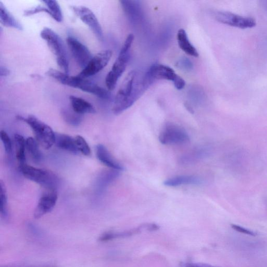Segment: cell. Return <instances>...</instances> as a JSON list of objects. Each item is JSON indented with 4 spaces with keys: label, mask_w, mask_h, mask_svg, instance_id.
I'll return each instance as SVG.
<instances>
[{
    "label": "cell",
    "mask_w": 267,
    "mask_h": 267,
    "mask_svg": "<svg viewBox=\"0 0 267 267\" xmlns=\"http://www.w3.org/2000/svg\"><path fill=\"white\" fill-rule=\"evenodd\" d=\"M18 119L26 122L30 126L35 136L36 140L46 149L51 148L56 142V133L49 125L34 115H29L27 118L19 116Z\"/></svg>",
    "instance_id": "3"
},
{
    "label": "cell",
    "mask_w": 267,
    "mask_h": 267,
    "mask_svg": "<svg viewBox=\"0 0 267 267\" xmlns=\"http://www.w3.org/2000/svg\"><path fill=\"white\" fill-rule=\"evenodd\" d=\"M77 77L76 88L81 91L93 94L103 99H109L111 93L103 87L99 86L96 83L91 81L87 78H82Z\"/></svg>",
    "instance_id": "13"
},
{
    "label": "cell",
    "mask_w": 267,
    "mask_h": 267,
    "mask_svg": "<svg viewBox=\"0 0 267 267\" xmlns=\"http://www.w3.org/2000/svg\"><path fill=\"white\" fill-rule=\"evenodd\" d=\"M40 12H45L50 15V12L48 9L41 6H38L34 8L26 10L24 12V15L29 16Z\"/></svg>",
    "instance_id": "31"
},
{
    "label": "cell",
    "mask_w": 267,
    "mask_h": 267,
    "mask_svg": "<svg viewBox=\"0 0 267 267\" xmlns=\"http://www.w3.org/2000/svg\"><path fill=\"white\" fill-rule=\"evenodd\" d=\"M185 107L187 109V110L191 113L192 114H193L194 113V111L193 109V108L191 107V106L188 103H186L185 105Z\"/></svg>",
    "instance_id": "37"
},
{
    "label": "cell",
    "mask_w": 267,
    "mask_h": 267,
    "mask_svg": "<svg viewBox=\"0 0 267 267\" xmlns=\"http://www.w3.org/2000/svg\"><path fill=\"white\" fill-rule=\"evenodd\" d=\"M52 52L56 57L58 65L66 74L69 73V61L68 54L61 38L52 29L44 28L40 33Z\"/></svg>",
    "instance_id": "2"
},
{
    "label": "cell",
    "mask_w": 267,
    "mask_h": 267,
    "mask_svg": "<svg viewBox=\"0 0 267 267\" xmlns=\"http://www.w3.org/2000/svg\"><path fill=\"white\" fill-rule=\"evenodd\" d=\"M160 142L163 145L183 144L189 142L188 134L180 126L173 123H166L160 132Z\"/></svg>",
    "instance_id": "5"
},
{
    "label": "cell",
    "mask_w": 267,
    "mask_h": 267,
    "mask_svg": "<svg viewBox=\"0 0 267 267\" xmlns=\"http://www.w3.org/2000/svg\"><path fill=\"white\" fill-rule=\"evenodd\" d=\"M71 8L79 19L90 27L97 37L100 40L103 41L104 39L103 29L93 12L89 8L83 6H73Z\"/></svg>",
    "instance_id": "8"
},
{
    "label": "cell",
    "mask_w": 267,
    "mask_h": 267,
    "mask_svg": "<svg viewBox=\"0 0 267 267\" xmlns=\"http://www.w3.org/2000/svg\"><path fill=\"white\" fill-rule=\"evenodd\" d=\"M70 100L72 109L79 114H95L96 112L94 107L85 99L71 96Z\"/></svg>",
    "instance_id": "18"
},
{
    "label": "cell",
    "mask_w": 267,
    "mask_h": 267,
    "mask_svg": "<svg viewBox=\"0 0 267 267\" xmlns=\"http://www.w3.org/2000/svg\"><path fill=\"white\" fill-rule=\"evenodd\" d=\"M2 141L3 143L6 154L8 157L10 158L12 155V143L8 134L4 130H2L0 133Z\"/></svg>",
    "instance_id": "28"
},
{
    "label": "cell",
    "mask_w": 267,
    "mask_h": 267,
    "mask_svg": "<svg viewBox=\"0 0 267 267\" xmlns=\"http://www.w3.org/2000/svg\"><path fill=\"white\" fill-rule=\"evenodd\" d=\"M75 139L79 152L83 155L90 156L91 148L86 140L79 136H77Z\"/></svg>",
    "instance_id": "27"
},
{
    "label": "cell",
    "mask_w": 267,
    "mask_h": 267,
    "mask_svg": "<svg viewBox=\"0 0 267 267\" xmlns=\"http://www.w3.org/2000/svg\"><path fill=\"white\" fill-rule=\"evenodd\" d=\"M123 9L131 21H136L140 19L141 7L138 1H121Z\"/></svg>",
    "instance_id": "22"
},
{
    "label": "cell",
    "mask_w": 267,
    "mask_h": 267,
    "mask_svg": "<svg viewBox=\"0 0 267 267\" xmlns=\"http://www.w3.org/2000/svg\"><path fill=\"white\" fill-rule=\"evenodd\" d=\"M135 40V36L132 33H130L126 38L124 43L123 45L122 49H121V54H126L129 53V50L131 48V45Z\"/></svg>",
    "instance_id": "30"
},
{
    "label": "cell",
    "mask_w": 267,
    "mask_h": 267,
    "mask_svg": "<svg viewBox=\"0 0 267 267\" xmlns=\"http://www.w3.org/2000/svg\"><path fill=\"white\" fill-rule=\"evenodd\" d=\"M55 144L58 148L71 154L77 155L79 153L75 139L69 136L56 134Z\"/></svg>",
    "instance_id": "16"
},
{
    "label": "cell",
    "mask_w": 267,
    "mask_h": 267,
    "mask_svg": "<svg viewBox=\"0 0 267 267\" xmlns=\"http://www.w3.org/2000/svg\"><path fill=\"white\" fill-rule=\"evenodd\" d=\"M263 6L267 12V2L266 1L263 2Z\"/></svg>",
    "instance_id": "38"
},
{
    "label": "cell",
    "mask_w": 267,
    "mask_h": 267,
    "mask_svg": "<svg viewBox=\"0 0 267 267\" xmlns=\"http://www.w3.org/2000/svg\"><path fill=\"white\" fill-rule=\"evenodd\" d=\"M58 200V193L55 190H46L40 198L35 209L34 216L39 219L51 212L55 208Z\"/></svg>",
    "instance_id": "12"
},
{
    "label": "cell",
    "mask_w": 267,
    "mask_h": 267,
    "mask_svg": "<svg viewBox=\"0 0 267 267\" xmlns=\"http://www.w3.org/2000/svg\"><path fill=\"white\" fill-rule=\"evenodd\" d=\"M231 227L233 229L240 233L245 234V235L253 237H255L257 235L256 232L239 225L233 224L231 225Z\"/></svg>",
    "instance_id": "32"
},
{
    "label": "cell",
    "mask_w": 267,
    "mask_h": 267,
    "mask_svg": "<svg viewBox=\"0 0 267 267\" xmlns=\"http://www.w3.org/2000/svg\"><path fill=\"white\" fill-rule=\"evenodd\" d=\"M20 169L26 178L38 184L46 190H56L58 179L51 171L37 168L27 164L21 166Z\"/></svg>",
    "instance_id": "4"
},
{
    "label": "cell",
    "mask_w": 267,
    "mask_h": 267,
    "mask_svg": "<svg viewBox=\"0 0 267 267\" xmlns=\"http://www.w3.org/2000/svg\"><path fill=\"white\" fill-rule=\"evenodd\" d=\"M129 59V53L119 54L106 78V84L110 92L115 89L117 82L126 68Z\"/></svg>",
    "instance_id": "10"
},
{
    "label": "cell",
    "mask_w": 267,
    "mask_h": 267,
    "mask_svg": "<svg viewBox=\"0 0 267 267\" xmlns=\"http://www.w3.org/2000/svg\"><path fill=\"white\" fill-rule=\"evenodd\" d=\"M61 114L63 120L67 123L73 126H78L82 120V115L76 113L73 109L72 110L63 109Z\"/></svg>",
    "instance_id": "24"
},
{
    "label": "cell",
    "mask_w": 267,
    "mask_h": 267,
    "mask_svg": "<svg viewBox=\"0 0 267 267\" xmlns=\"http://www.w3.org/2000/svg\"><path fill=\"white\" fill-rule=\"evenodd\" d=\"M177 39L179 47L184 52L193 57L197 58L199 56L197 49L190 42L185 29H180L178 31Z\"/></svg>",
    "instance_id": "17"
},
{
    "label": "cell",
    "mask_w": 267,
    "mask_h": 267,
    "mask_svg": "<svg viewBox=\"0 0 267 267\" xmlns=\"http://www.w3.org/2000/svg\"><path fill=\"white\" fill-rule=\"evenodd\" d=\"M181 267H220L214 266L203 263L196 262H183L181 264Z\"/></svg>",
    "instance_id": "33"
},
{
    "label": "cell",
    "mask_w": 267,
    "mask_h": 267,
    "mask_svg": "<svg viewBox=\"0 0 267 267\" xmlns=\"http://www.w3.org/2000/svg\"><path fill=\"white\" fill-rule=\"evenodd\" d=\"M176 66L181 70L190 71L193 69V65L191 61L186 58L180 59L176 63Z\"/></svg>",
    "instance_id": "29"
},
{
    "label": "cell",
    "mask_w": 267,
    "mask_h": 267,
    "mask_svg": "<svg viewBox=\"0 0 267 267\" xmlns=\"http://www.w3.org/2000/svg\"><path fill=\"white\" fill-rule=\"evenodd\" d=\"M5 267H58L55 264H39V265H19V266H5Z\"/></svg>",
    "instance_id": "35"
},
{
    "label": "cell",
    "mask_w": 267,
    "mask_h": 267,
    "mask_svg": "<svg viewBox=\"0 0 267 267\" xmlns=\"http://www.w3.org/2000/svg\"><path fill=\"white\" fill-rule=\"evenodd\" d=\"M66 41L75 61L83 70L93 58L90 50L85 45L73 36L67 38Z\"/></svg>",
    "instance_id": "9"
},
{
    "label": "cell",
    "mask_w": 267,
    "mask_h": 267,
    "mask_svg": "<svg viewBox=\"0 0 267 267\" xmlns=\"http://www.w3.org/2000/svg\"><path fill=\"white\" fill-rule=\"evenodd\" d=\"M0 208L2 218L7 220L9 218L8 196L5 183L3 181L0 182Z\"/></svg>",
    "instance_id": "26"
},
{
    "label": "cell",
    "mask_w": 267,
    "mask_h": 267,
    "mask_svg": "<svg viewBox=\"0 0 267 267\" xmlns=\"http://www.w3.org/2000/svg\"><path fill=\"white\" fill-rule=\"evenodd\" d=\"M145 75L153 82L155 79L173 81L177 75L170 67L159 64H155L150 67Z\"/></svg>",
    "instance_id": "14"
},
{
    "label": "cell",
    "mask_w": 267,
    "mask_h": 267,
    "mask_svg": "<svg viewBox=\"0 0 267 267\" xmlns=\"http://www.w3.org/2000/svg\"><path fill=\"white\" fill-rule=\"evenodd\" d=\"M10 74V71L5 66H2L0 69V75L2 77L7 76Z\"/></svg>",
    "instance_id": "36"
},
{
    "label": "cell",
    "mask_w": 267,
    "mask_h": 267,
    "mask_svg": "<svg viewBox=\"0 0 267 267\" xmlns=\"http://www.w3.org/2000/svg\"><path fill=\"white\" fill-rule=\"evenodd\" d=\"M0 22L6 27L23 30L22 25L10 13L4 4L0 3Z\"/></svg>",
    "instance_id": "20"
},
{
    "label": "cell",
    "mask_w": 267,
    "mask_h": 267,
    "mask_svg": "<svg viewBox=\"0 0 267 267\" xmlns=\"http://www.w3.org/2000/svg\"><path fill=\"white\" fill-rule=\"evenodd\" d=\"M214 18L221 23L241 29L252 28L256 25V21L252 18L226 11L216 12Z\"/></svg>",
    "instance_id": "6"
},
{
    "label": "cell",
    "mask_w": 267,
    "mask_h": 267,
    "mask_svg": "<svg viewBox=\"0 0 267 267\" xmlns=\"http://www.w3.org/2000/svg\"><path fill=\"white\" fill-rule=\"evenodd\" d=\"M174 86L178 90H181L186 86V82L182 77L177 75L173 81Z\"/></svg>",
    "instance_id": "34"
},
{
    "label": "cell",
    "mask_w": 267,
    "mask_h": 267,
    "mask_svg": "<svg viewBox=\"0 0 267 267\" xmlns=\"http://www.w3.org/2000/svg\"><path fill=\"white\" fill-rule=\"evenodd\" d=\"M14 143L16 158L19 164V168H21L26 164V140L22 136L16 134L14 136Z\"/></svg>",
    "instance_id": "21"
},
{
    "label": "cell",
    "mask_w": 267,
    "mask_h": 267,
    "mask_svg": "<svg viewBox=\"0 0 267 267\" xmlns=\"http://www.w3.org/2000/svg\"><path fill=\"white\" fill-rule=\"evenodd\" d=\"M159 229V226L155 224H146L133 229L122 232L108 231L102 234L98 240L99 242H108L114 239L124 238L137 235L143 231H155Z\"/></svg>",
    "instance_id": "11"
},
{
    "label": "cell",
    "mask_w": 267,
    "mask_h": 267,
    "mask_svg": "<svg viewBox=\"0 0 267 267\" xmlns=\"http://www.w3.org/2000/svg\"><path fill=\"white\" fill-rule=\"evenodd\" d=\"M112 56L110 50H103L93 57L87 65L77 76L87 78L103 70L108 64Z\"/></svg>",
    "instance_id": "7"
},
{
    "label": "cell",
    "mask_w": 267,
    "mask_h": 267,
    "mask_svg": "<svg viewBox=\"0 0 267 267\" xmlns=\"http://www.w3.org/2000/svg\"><path fill=\"white\" fill-rule=\"evenodd\" d=\"M50 12V15L58 22L63 20V15L61 7L57 2L53 0H46L43 1Z\"/></svg>",
    "instance_id": "25"
},
{
    "label": "cell",
    "mask_w": 267,
    "mask_h": 267,
    "mask_svg": "<svg viewBox=\"0 0 267 267\" xmlns=\"http://www.w3.org/2000/svg\"><path fill=\"white\" fill-rule=\"evenodd\" d=\"M26 149L32 160L39 163L42 159V154L39 149V144L36 140L28 138L26 140Z\"/></svg>",
    "instance_id": "23"
},
{
    "label": "cell",
    "mask_w": 267,
    "mask_h": 267,
    "mask_svg": "<svg viewBox=\"0 0 267 267\" xmlns=\"http://www.w3.org/2000/svg\"><path fill=\"white\" fill-rule=\"evenodd\" d=\"M137 76V72L132 71L125 78L115 97L112 108L114 114H120L130 108L149 87L144 77L141 81H136Z\"/></svg>",
    "instance_id": "1"
},
{
    "label": "cell",
    "mask_w": 267,
    "mask_h": 267,
    "mask_svg": "<svg viewBox=\"0 0 267 267\" xmlns=\"http://www.w3.org/2000/svg\"><path fill=\"white\" fill-rule=\"evenodd\" d=\"M96 155L98 159L112 170L122 171L123 166L112 156L107 148L102 144L96 147Z\"/></svg>",
    "instance_id": "15"
},
{
    "label": "cell",
    "mask_w": 267,
    "mask_h": 267,
    "mask_svg": "<svg viewBox=\"0 0 267 267\" xmlns=\"http://www.w3.org/2000/svg\"><path fill=\"white\" fill-rule=\"evenodd\" d=\"M201 181L193 175H180L164 181L163 185L166 187H176L185 185H198Z\"/></svg>",
    "instance_id": "19"
}]
</instances>
